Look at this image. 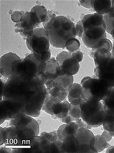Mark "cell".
Returning <instances> with one entry per match:
<instances>
[{"label":"cell","instance_id":"cell-1","mask_svg":"<svg viewBox=\"0 0 114 153\" xmlns=\"http://www.w3.org/2000/svg\"><path fill=\"white\" fill-rule=\"evenodd\" d=\"M48 94L45 85L36 78L15 73L6 81L3 99L20 103L23 114L36 117L40 114Z\"/></svg>","mask_w":114,"mask_h":153},{"label":"cell","instance_id":"cell-2","mask_svg":"<svg viewBox=\"0 0 114 153\" xmlns=\"http://www.w3.org/2000/svg\"><path fill=\"white\" fill-rule=\"evenodd\" d=\"M10 125L15 126V133L9 146H29L35 137L39 134L38 122L29 115L24 114L17 115L10 120Z\"/></svg>","mask_w":114,"mask_h":153},{"label":"cell","instance_id":"cell-3","mask_svg":"<svg viewBox=\"0 0 114 153\" xmlns=\"http://www.w3.org/2000/svg\"><path fill=\"white\" fill-rule=\"evenodd\" d=\"M44 28L48 33L50 43L55 48H65L70 40L76 38L75 25L65 16H56Z\"/></svg>","mask_w":114,"mask_h":153},{"label":"cell","instance_id":"cell-4","mask_svg":"<svg viewBox=\"0 0 114 153\" xmlns=\"http://www.w3.org/2000/svg\"><path fill=\"white\" fill-rule=\"evenodd\" d=\"M82 21L84 28L82 39L87 47L93 49L101 39L107 38L103 16L97 13L88 14L82 18Z\"/></svg>","mask_w":114,"mask_h":153},{"label":"cell","instance_id":"cell-5","mask_svg":"<svg viewBox=\"0 0 114 153\" xmlns=\"http://www.w3.org/2000/svg\"><path fill=\"white\" fill-rule=\"evenodd\" d=\"M82 97L85 101H102L111 88L96 76H87L81 81Z\"/></svg>","mask_w":114,"mask_h":153},{"label":"cell","instance_id":"cell-6","mask_svg":"<svg viewBox=\"0 0 114 153\" xmlns=\"http://www.w3.org/2000/svg\"><path fill=\"white\" fill-rule=\"evenodd\" d=\"M82 119L91 128L102 125L106 114L102 103L84 100L80 104Z\"/></svg>","mask_w":114,"mask_h":153},{"label":"cell","instance_id":"cell-7","mask_svg":"<svg viewBox=\"0 0 114 153\" xmlns=\"http://www.w3.org/2000/svg\"><path fill=\"white\" fill-rule=\"evenodd\" d=\"M46 62L38 60L36 55L32 53L21 61L14 73H22L32 78H35L38 74L45 73Z\"/></svg>","mask_w":114,"mask_h":153},{"label":"cell","instance_id":"cell-8","mask_svg":"<svg viewBox=\"0 0 114 153\" xmlns=\"http://www.w3.org/2000/svg\"><path fill=\"white\" fill-rule=\"evenodd\" d=\"M28 49L32 53H43L49 49L50 41L48 33L44 28H37L26 39Z\"/></svg>","mask_w":114,"mask_h":153},{"label":"cell","instance_id":"cell-9","mask_svg":"<svg viewBox=\"0 0 114 153\" xmlns=\"http://www.w3.org/2000/svg\"><path fill=\"white\" fill-rule=\"evenodd\" d=\"M78 153H98L94 148L95 136L89 129L79 128L75 134Z\"/></svg>","mask_w":114,"mask_h":153},{"label":"cell","instance_id":"cell-10","mask_svg":"<svg viewBox=\"0 0 114 153\" xmlns=\"http://www.w3.org/2000/svg\"><path fill=\"white\" fill-rule=\"evenodd\" d=\"M94 75L106 83L110 88H114V57L111 55L109 60L97 66Z\"/></svg>","mask_w":114,"mask_h":153},{"label":"cell","instance_id":"cell-11","mask_svg":"<svg viewBox=\"0 0 114 153\" xmlns=\"http://www.w3.org/2000/svg\"><path fill=\"white\" fill-rule=\"evenodd\" d=\"M23 106L20 103L3 99L0 103V124H3L5 120H10L17 115L23 114Z\"/></svg>","mask_w":114,"mask_h":153},{"label":"cell","instance_id":"cell-12","mask_svg":"<svg viewBox=\"0 0 114 153\" xmlns=\"http://www.w3.org/2000/svg\"><path fill=\"white\" fill-rule=\"evenodd\" d=\"M22 60L16 53L13 52L6 53L1 56L0 59L1 75L7 79L10 78Z\"/></svg>","mask_w":114,"mask_h":153},{"label":"cell","instance_id":"cell-13","mask_svg":"<svg viewBox=\"0 0 114 153\" xmlns=\"http://www.w3.org/2000/svg\"><path fill=\"white\" fill-rule=\"evenodd\" d=\"M38 26L39 25L32 19L30 11H27L24 13L21 21L15 24V32L19 33L22 37L26 39L29 34Z\"/></svg>","mask_w":114,"mask_h":153},{"label":"cell","instance_id":"cell-14","mask_svg":"<svg viewBox=\"0 0 114 153\" xmlns=\"http://www.w3.org/2000/svg\"><path fill=\"white\" fill-rule=\"evenodd\" d=\"M45 74L47 76L46 82H53L60 74H63L61 71L60 64L54 57H51L46 62Z\"/></svg>","mask_w":114,"mask_h":153},{"label":"cell","instance_id":"cell-15","mask_svg":"<svg viewBox=\"0 0 114 153\" xmlns=\"http://www.w3.org/2000/svg\"><path fill=\"white\" fill-rule=\"evenodd\" d=\"M68 101L71 104L80 105L84 100L82 97V86L80 84L74 83L67 90Z\"/></svg>","mask_w":114,"mask_h":153},{"label":"cell","instance_id":"cell-16","mask_svg":"<svg viewBox=\"0 0 114 153\" xmlns=\"http://www.w3.org/2000/svg\"><path fill=\"white\" fill-rule=\"evenodd\" d=\"M80 128L76 121L69 124H65L60 126L57 131V134L60 140L63 141L68 137L74 136Z\"/></svg>","mask_w":114,"mask_h":153},{"label":"cell","instance_id":"cell-17","mask_svg":"<svg viewBox=\"0 0 114 153\" xmlns=\"http://www.w3.org/2000/svg\"><path fill=\"white\" fill-rule=\"evenodd\" d=\"M60 67L63 74L73 76L79 71L80 62L70 57L64 61L60 65Z\"/></svg>","mask_w":114,"mask_h":153},{"label":"cell","instance_id":"cell-18","mask_svg":"<svg viewBox=\"0 0 114 153\" xmlns=\"http://www.w3.org/2000/svg\"><path fill=\"white\" fill-rule=\"evenodd\" d=\"M89 56L94 59L95 65L97 67L109 60L111 56V52L106 49L91 50L89 52Z\"/></svg>","mask_w":114,"mask_h":153},{"label":"cell","instance_id":"cell-19","mask_svg":"<svg viewBox=\"0 0 114 153\" xmlns=\"http://www.w3.org/2000/svg\"><path fill=\"white\" fill-rule=\"evenodd\" d=\"M92 7L94 10L99 14L104 16L107 14L112 8V1H95L92 0Z\"/></svg>","mask_w":114,"mask_h":153},{"label":"cell","instance_id":"cell-20","mask_svg":"<svg viewBox=\"0 0 114 153\" xmlns=\"http://www.w3.org/2000/svg\"><path fill=\"white\" fill-rule=\"evenodd\" d=\"M74 76L65 74H60L53 82V86L62 88L65 90L68 89L74 83Z\"/></svg>","mask_w":114,"mask_h":153},{"label":"cell","instance_id":"cell-21","mask_svg":"<svg viewBox=\"0 0 114 153\" xmlns=\"http://www.w3.org/2000/svg\"><path fill=\"white\" fill-rule=\"evenodd\" d=\"M47 90L50 98L55 103H61L67 97V90L64 89L53 86Z\"/></svg>","mask_w":114,"mask_h":153},{"label":"cell","instance_id":"cell-22","mask_svg":"<svg viewBox=\"0 0 114 153\" xmlns=\"http://www.w3.org/2000/svg\"><path fill=\"white\" fill-rule=\"evenodd\" d=\"M102 102L106 112L109 114L114 115V88L110 89Z\"/></svg>","mask_w":114,"mask_h":153},{"label":"cell","instance_id":"cell-23","mask_svg":"<svg viewBox=\"0 0 114 153\" xmlns=\"http://www.w3.org/2000/svg\"><path fill=\"white\" fill-rule=\"evenodd\" d=\"M106 32L110 33L114 40V10L111 8L107 14L103 16Z\"/></svg>","mask_w":114,"mask_h":153},{"label":"cell","instance_id":"cell-24","mask_svg":"<svg viewBox=\"0 0 114 153\" xmlns=\"http://www.w3.org/2000/svg\"><path fill=\"white\" fill-rule=\"evenodd\" d=\"M31 11L35 14L40 23H43L45 21L48 16V10L45 6L42 5L35 6L31 9Z\"/></svg>","mask_w":114,"mask_h":153},{"label":"cell","instance_id":"cell-25","mask_svg":"<svg viewBox=\"0 0 114 153\" xmlns=\"http://www.w3.org/2000/svg\"><path fill=\"white\" fill-rule=\"evenodd\" d=\"M102 126L105 131L110 132L114 131V115L109 114L106 112Z\"/></svg>","mask_w":114,"mask_h":153},{"label":"cell","instance_id":"cell-26","mask_svg":"<svg viewBox=\"0 0 114 153\" xmlns=\"http://www.w3.org/2000/svg\"><path fill=\"white\" fill-rule=\"evenodd\" d=\"M109 143L104 138L102 135L95 136V143L94 148L98 153L101 152L104 149L107 148Z\"/></svg>","mask_w":114,"mask_h":153},{"label":"cell","instance_id":"cell-27","mask_svg":"<svg viewBox=\"0 0 114 153\" xmlns=\"http://www.w3.org/2000/svg\"><path fill=\"white\" fill-rule=\"evenodd\" d=\"M113 48V43L112 42L107 38L101 39L97 45L95 46L94 48L92 50H97L98 49H106L108 50L110 52H111Z\"/></svg>","mask_w":114,"mask_h":153},{"label":"cell","instance_id":"cell-28","mask_svg":"<svg viewBox=\"0 0 114 153\" xmlns=\"http://www.w3.org/2000/svg\"><path fill=\"white\" fill-rule=\"evenodd\" d=\"M80 47V42L76 38L72 39L70 40L65 45V48L70 52H74L79 49Z\"/></svg>","mask_w":114,"mask_h":153},{"label":"cell","instance_id":"cell-29","mask_svg":"<svg viewBox=\"0 0 114 153\" xmlns=\"http://www.w3.org/2000/svg\"><path fill=\"white\" fill-rule=\"evenodd\" d=\"M68 114L70 115L71 117H72L75 121L82 118L80 105H75L70 103Z\"/></svg>","mask_w":114,"mask_h":153},{"label":"cell","instance_id":"cell-30","mask_svg":"<svg viewBox=\"0 0 114 153\" xmlns=\"http://www.w3.org/2000/svg\"><path fill=\"white\" fill-rule=\"evenodd\" d=\"M55 103L53 102L49 97V94L47 96V98L46 99L44 103H43V106L42 109L45 112L49 114L50 115H54L53 112V107Z\"/></svg>","mask_w":114,"mask_h":153},{"label":"cell","instance_id":"cell-31","mask_svg":"<svg viewBox=\"0 0 114 153\" xmlns=\"http://www.w3.org/2000/svg\"><path fill=\"white\" fill-rule=\"evenodd\" d=\"M70 57H71V52H70L68 51H63L57 56L56 60L60 64V65L64 61Z\"/></svg>","mask_w":114,"mask_h":153},{"label":"cell","instance_id":"cell-32","mask_svg":"<svg viewBox=\"0 0 114 153\" xmlns=\"http://www.w3.org/2000/svg\"><path fill=\"white\" fill-rule=\"evenodd\" d=\"M35 54L38 58V60L43 62H46L51 58V52L50 49L43 53H35Z\"/></svg>","mask_w":114,"mask_h":153},{"label":"cell","instance_id":"cell-33","mask_svg":"<svg viewBox=\"0 0 114 153\" xmlns=\"http://www.w3.org/2000/svg\"><path fill=\"white\" fill-rule=\"evenodd\" d=\"M24 14V12L23 11H13L11 13V15L12 21L16 23L20 22Z\"/></svg>","mask_w":114,"mask_h":153},{"label":"cell","instance_id":"cell-34","mask_svg":"<svg viewBox=\"0 0 114 153\" xmlns=\"http://www.w3.org/2000/svg\"><path fill=\"white\" fill-rule=\"evenodd\" d=\"M76 28V36H78L79 38H82L84 33V28L82 21H79L77 23L75 26Z\"/></svg>","mask_w":114,"mask_h":153},{"label":"cell","instance_id":"cell-35","mask_svg":"<svg viewBox=\"0 0 114 153\" xmlns=\"http://www.w3.org/2000/svg\"><path fill=\"white\" fill-rule=\"evenodd\" d=\"M71 57L80 62L83 59L84 54L81 51H77L76 52L71 53Z\"/></svg>","mask_w":114,"mask_h":153},{"label":"cell","instance_id":"cell-36","mask_svg":"<svg viewBox=\"0 0 114 153\" xmlns=\"http://www.w3.org/2000/svg\"><path fill=\"white\" fill-rule=\"evenodd\" d=\"M55 17H56V15L54 13H53L52 11H50V10L48 11V16L46 17V19L45 21L43 23V28L45 27L49 22H50L51 20H53Z\"/></svg>","mask_w":114,"mask_h":153},{"label":"cell","instance_id":"cell-37","mask_svg":"<svg viewBox=\"0 0 114 153\" xmlns=\"http://www.w3.org/2000/svg\"><path fill=\"white\" fill-rule=\"evenodd\" d=\"M80 5L87 9H93L92 0H86V1H80Z\"/></svg>","mask_w":114,"mask_h":153},{"label":"cell","instance_id":"cell-38","mask_svg":"<svg viewBox=\"0 0 114 153\" xmlns=\"http://www.w3.org/2000/svg\"><path fill=\"white\" fill-rule=\"evenodd\" d=\"M0 94H1V100H2L3 99V95H4V88H5V81H4L3 79L1 78L0 80Z\"/></svg>","mask_w":114,"mask_h":153},{"label":"cell","instance_id":"cell-39","mask_svg":"<svg viewBox=\"0 0 114 153\" xmlns=\"http://www.w3.org/2000/svg\"><path fill=\"white\" fill-rule=\"evenodd\" d=\"M102 136L104 137V138L107 141L109 142L111 140H112V138L113 136H111V134H110V133L109 131H103L102 134Z\"/></svg>","mask_w":114,"mask_h":153},{"label":"cell","instance_id":"cell-40","mask_svg":"<svg viewBox=\"0 0 114 153\" xmlns=\"http://www.w3.org/2000/svg\"><path fill=\"white\" fill-rule=\"evenodd\" d=\"M61 120H62V121L63 123H64L65 124H69L72 121H75V119L72 117H71V116L69 115V114L67 115L66 117H65V118H63V119H62Z\"/></svg>","mask_w":114,"mask_h":153},{"label":"cell","instance_id":"cell-41","mask_svg":"<svg viewBox=\"0 0 114 153\" xmlns=\"http://www.w3.org/2000/svg\"><path fill=\"white\" fill-rule=\"evenodd\" d=\"M12 150H13V149L1 147V150H0V153H12Z\"/></svg>","mask_w":114,"mask_h":153},{"label":"cell","instance_id":"cell-42","mask_svg":"<svg viewBox=\"0 0 114 153\" xmlns=\"http://www.w3.org/2000/svg\"><path fill=\"white\" fill-rule=\"evenodd\" d=\"M106 153H114V146L109 147L106 150Z\"/></svg>","mask_w":114,"mask_h":153},{"label":"cell","instance_id":"cell-43","mask_svg":"<svg viewBox=\"0 0 114 153\" xmlns=\"http://www.w3.org/2000/svg\"><path fill=\"white\" fill-rule=\"evenodd\" d=\"M111 55L114 57V43L113 44V48H112V50H111Z\"/></svg>","mask_w":114,"mask_h":153},{"label":"cell","instance_id":"cell-44","mask_svg":"<svg viewBox=\"0 0 114 153\" xmlns=\"http://www.w3.org/2000/svg\"><path fill=\"white\" fill-rule=\"evenodd\" d=\"M112 9L114 10V0L112 1Z\"/></svg>","mask_w":114,"mask_h":153},{"label":"cell","instance_id":"cell-45","mask_svg":"<svg viewBox=\"0 0 114 153\" xmlns=\"http://www.w3.org/2000/svg\"><path fill=\"white\" fill-rule=\"evenodd\" d=\"M109 132H110V131H109ZM110 134H111V136H112L113 137H114V131H110Z\"/></svg>","mask_w":114,"mask_h":153}]
</instances>
